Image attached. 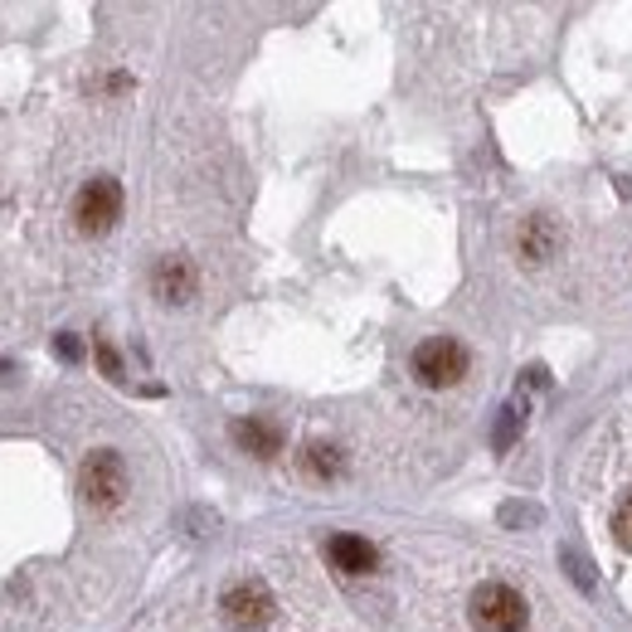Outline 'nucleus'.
I'll return each mask as SVG.
<instances>
[{
  "label": "nucleus",
  "instance_id": "obj_1",
  "mask_svg": "<svg viewBox=\"0 0 632 632\" xmlns=\"http://www.w3.org/2000/svg\"><path fill=\"white\" fill-rule=\"evenodd\" d=\"M468 618H472L476 632H525V623H531V604H525L511 584L492 579V584H482L472 594Z\"/></svg>",
  "mask_w": 632,
  "mask_h": 632
},
{
  "label": "nucleus",
  "instance_id": "obj_2",
  "mask_svg": "<svg viewBox=\"0 0 632 632\" xmlns=\"http://www.w3.org/2000/svg\"><path fill=\"white\" fill-rule=\"evenodd\" d=\"M78 492L92 511H112V506H122V496H127V462H122V453H112V448L88 453L83 468H78Z\"/></svg>",
  "mask_w": 632,
  "mask_h": 632
},
{
  "label": "nucleus",
  "instance_id": "obj_3",
  "mask_svg": "<svg viewBox=\"0 0 632 632\" xmlns=\"http://www.w3.org/2000/svg\"><path fill=\"white\" fill-rule=\"evenodd\" d=\"M413 375H419V385H429V389L458 385V380L468 375V350H462L453 336H429L419 350H413Z\"/></svg>",
  "mask_w": 632,
  "mask_h": 632
},
{
  "label": "nucleus",
  "instance_id": "obj_4",
  "mask_svg": "<svg viewBox=\"0 0 632 632\" xmlns=\"http://www.w3.org/2000/svg\"><path fill=\"white\" fill-rule=\"evenodd\" d=\"M74 220L83 234H108L122 220V185L112 175H92L74 200Z\"/></svg>",
  "mask_w": 632,
  "mask_h": 632
},
{
  "label": "nucleus",
  "instance_id": "obj_5",
  "mask_svg": "<svg viewBox=\"0 0 632 632\" xmlns=\"http://www.w3.org/2000/svg\"><path fill=\"white\" fill-rule=\"evenodd\" d=\"M224 608V623H230L234 632H263L268 623H273V594H268L258 579H238V584L224 588L220 598Z\"/></svg>",
  "mask_w": 632,
  "mask_h": 632
},
{
  "label": "nucleus",
  "instance_id": "obj_6",
  "mask_svg": "<svg viewBox=\"0 0 632 632\" xmlns=\"http://www.w3.org/2000/svg\"><path fill=\"white\" fill-rule=\"evenodd\" d=\"M195 287H200V273H195L190 258L171 253V258H161V263L151 268V293H157L165 307H185L195 297Z\"/></svg>",
  "mask_w": 632,
  "mask_h": 632
},
{
  "label": "nucleus",
  "instance_id": "obj_7",
  "mask_svg": "<svg viewBox=\"0 0 632 632\" xmlns=\"http://www.w3.org/2000/svg\"><path fill=\"white\" fill-rule=\"evenodd\" d=\"M516 248H521L525 263H545V258H555L559 248V224L550 214H531V220L521 224V234H516Z\"/></svg>",
  "mask_w": 632,
  "mask_h": 632
},
{
  "label": "nucleus",
  "instance_id": "obj_8",
  "mask_svg": "<svg viewBox=\"0 0 632 632\" xmlns=\"http://www.w3.org/2000/svg\"><path fill=\"white\" fill-rule=\"evenodd\" d=\"M326 559L340 569V574H370L380 565L375 545L360 541V535H331L326 541Z\"/></svg>",
  "mask_w": 632,
  "mask_h": 632
},
{
  "label": "nucleus",
  "instance_id": "obj_9",
  "mask_svg": "<svg viewBox=\"0 0 632 632\" xmlns=\"http://www.w3.org/2000/svg\"><path fill=\"white\" fill-rule=\"evenodd\" d=\"M234 443L253 458H277L283 453V429L273 419H238L234 423Z\"/></svg>",
  "mask_w": 632,
  "mask_h": 632
},
{
  "label": "nucleus",
  "instance_id": "obj_10",
  "mask_svg": "<svg viewBox=\"0 0 632 632\" xmlns=\"http://www.w3.org/2000/svg\"><path fill=\"white\" fill-rule=\"evenodd\" d=\"M302 468H307V476H317V482H331V476L346 468V458H340V448H331V443H312V448L302 453Z\"/></svg>",
  "mask_w": 632,
  "mask_h": 632
},
{
  "label": "nucleus",
  "instance_id": "obj_11",
  "mask_svg": "<svg viewBox=\"0 0 632 632\" xmlns=\"http://www.w3.org/2000/svg\"><path fill=\"white\" fill-rule=\"evenodd\" d=\"M614 541L623 545V550H632V492L614 506Z\"/></svg>",
  "mask_w": 632,
  "mask_h": 632
},
{
  "label": "nucleus",
  "instance_id": "obj_12",
  "mask_svg": "<svg viewBox=\"0 0 632 632\" xmlns=\"http://www.w3.org/2000/svg\"><path fill=\"white\" fill-rule=\"evenodd\" d=\"M516 433H521V409H516V404H511V409H501V423H496V448H511V443H516Z\"/></svg>",
  "mask_w": 632,
  "mask_h": 632
},
{
  "label": "nucleus",
  "instance_id": "obj_13",
  "mask_svg": "<svg viewBox=\"0 0 632 632\" xmlns=\"http://www.w3.org/2000/svg\"><path fill=\"white\" fill-rule=\"evenodd\" d=\"M92 350H98V365H102V370H108V375H112V380H122V360H117V350H112V346H108V340H98V346H92Z\"/></svg>",
  "mask_w": 632,
  "mask_h": 632
},
{
  "label": "nucleus",
  "instance_id": "obj_14",
  "mask_svg": "<svg viewBox=\"0 0 632 632\" xmlns=\"http://www.w3.org/2000/svg\"><path fill=\"white\" fill-rule=\"evenodd\" d=\"M54 350H59L64 360H78V356H83V340L74 336V331H64V336H54Z\"/></svg>",
  "mask_w": 632,
  "mask_h": 632
}]
</instances>
